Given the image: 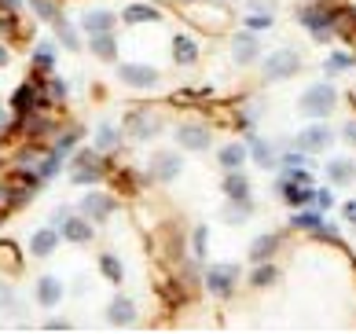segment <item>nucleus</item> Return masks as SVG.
I'll list each match as a JSON object with an SVG mask.
<instances>
[{"label": "nucleus", "instance_id": "ea45409f", "mask_svg": "<svg viewBox=\"0 0 356 334\" xmlns=\"http://www.w3.org/2000/svg\"><path fill=\"white\" fill-rule=\"evenodd\" d=\"M77 136H81V132H63V136L56 140V154L63 158V154H70L74 147H77Z\"/></svg>", "mask_w": 356, "mask_h": 334}, {"label": "nucleus", "instance_id": "a878e982", "mask_svg": "<svg viewBox=\"0 0 356 334\" xmlns=\"http://www.w3.org/2000/svg\"><path fill=\"white\" fill-rule=\"evenodd\" d=\"M88 48H92V56L103 59V63H114V59H118V41H114L111 33H96Z\"/></svg>", "mask_w": 356, "mask_h": 334}, {"label": "nucleus", "instance_id": "2f4dec72", "mask_svg": "<svg viewBox=\"0 0 356 334\" xmlns=\"http://www.w3.org/2000/svg\"><path fill=\"white\" fill-rule=\"evenodd\" d=\"M290 224H294L298 232H316V228H320V224H323V217H320V213H305V209H294V221H290Z\"/></svg>", "mask_w": 356, "mask_h": 334}, {"label": "nucleus", "instance_id": "49530a36", "mask_svg": "<svg viewBox=\"0 0 356 334\" xmlns=\"http://www.w3.org/2000/svg\"><path fill=\"white\" fill-rule=\"evenodd\" d=\"M51 100H67V85L63 81H51Z\"/></svg>", "mask_w": 356, "mask_h": 334}, {"label": "nucleus", "instance_id": "3c124183", "mask_svg": "<svg viewBox=\"0 0 356 334\" xmlns=\"http://www.w3.org/2000/svg\"><path fill=\"white\" fill-rule=\"evenodd\" d=\"M209 4H232V0H209Z\"/></svg>", "mask_w": 356, "mask_h": 334}, {"label": "nucleus", "instance_id": "ddd939ff", "mask_svg": "<svg viewBox=\"0 0 356 334\" xmlns=\"http://www.w3.org/2000/svg\"><path fill=\"white\" fill-rule=\"evenodd\" d=\"M257 56H261V45H257L254 30H243V33L232 37V59L239 63V66H250Z\"/></svg>", "mask_w": 356, "mask_h": 334}, {"label": "nucleus", "instance_id": "c03bdc74", "mask_svg": "<svg viewBox=\"0 0 356 334\" xmlns=\"http://www.w3.org/2000/svg\"><path fill=\"white\" fill-rule=\"evenodd\" d=\"M44 331H70V319H56V316H51L44 324Z\"/></svg>", "mask_w": 356, "mask_h": 334}, {"label": "nucleus", "instance_id": "09e8293b", "mask_svg": "<svg viewBox=\"0 0 356 334\" xmlns=\"http://www.w3.org/2000/svg\"><path fill=\"white\" fill-rule=\"evenodd\" d=\"M4 63H8V48H4V45H0V66H4Z\"/></svg>", "mask_w": 356, "mask_h": 334}, {"label": "nucleus", "instance_id": "37998d69", "mask_svg": "<svg viewBox=\"0 0 356 334\" xmlns=\"http://www.w3.org/2000/svg\"><path fill=\"white\" fill-rule=\"evenodd\" d=\"M341 217H346V224H356V198H349V202L341 206Z\"/></svg>", "mask_w": 356, "mask_h": 334}, {"label": "nucleus", "instance_id": "c756f323", "mask_svg": "<svg viewBox=\"0 0 356 334\" xmlns=\"http://www.w3.org/2000/svg\"><path fill=\"white\" fill-rule=\"evenodd\" d=\"M56 37H59V45H63V48H70V51L81 48V41H77V30H74L67 19H59V22H56Z\"/></svg>", "mask_w": 356, "mask_h": 334}, {"label": "nucleus", "instance_id": "4c0bfd02", "mask_svg": "<svg viewBox=\"0 0 356 334\" xmlns=\"http://www.w3.org/2000/svg\"><path fill=\"white\" fill-rule=\"evenodd\" d=\"M15 305H19V298H15V287H11L8 279H0V312H4V309L11 312Z\"/></svg>", "mask_w": 356, "mask_h": 334}, {"label": "nucleus", "instance_id": "aec40b11", "mask_svg": "<svg viewBox=\"0 0 356 334\" xmlns=\"http://www.w3.org/2000/svg\"><path fill=\"white\" fill-rule=\"evenodd\" d=\"M280 232H265V235H257L254 243H250V261L254 264H261V261H272V253L280 250Z\"/></svg>", "mask_w": 356, "mask_h": 334}, {"label": "nucleus", "instance_id": "423d86ee", "mask_svg": "<svg viewBox=\"0 0 356 334\" xmlns=\"http://www.w3.org/2000/svg\"><path fill=\"white\" fill-rule=\"evenodd\" d=\"M125 132L133 140H154L158 132H162V118L151 114L147 106H136V111L125 114Z\"/></svg>", "mask_w": 356, "mask_h": 334}, {"label": "nucleus", "instance_id": "e433bc0d", "mask_svg": "<svg viewBox=\"0 0 356 334\" xmlns=\"http://www.w3.org/2000/svg\"><path fill=\"white\" fill-rule=\"evenodd\" d=\"M272 11H254V15H246V30H272Z\"/></svg>", "mask_w": 356, "mask_h": 334}, {"label": "nucleus", "instance_id": "bb28decb", "mask_svg": "<svg viewBox=\"0 0 356 334\" xmlns=\"http://www.w3.org/2000/svg\"><path fill=\"white\" fill-rule=\"evenodd\" d=\"M224 195L228 198H250V180L243 177V169L224 173Z\"/></svg>", "mask_w": 356, "mask_h": 334}, {"label": "nucleus", "instance_id": "4be33fe9", "mask_svg": "<svg viewBox=\"0 0 356 334\" xmlns=\"http://www.w3.org/2000/svg\"><path fill=\"white\" fill-rule=\"evenodd\" d=\"M56 246H59V232L56 228H37L30 235V253L33 257H48V253H56Z\"/></svg>", "mask_w": 356, "mask_h": 334}, {"label": "nucleus", "instance_id": "0eeeda50", "mask_svg": "<svg viewBox=\"0 0 356 334\" xmlns=\"http://www.w3.org/2000/svg\"><path fill=\"white\" fill-rule=\"evenodd\" d=\"M74 173H70V177H74V184H96L99 177H103V173H107V166H103V154H99V147H96V151H92V147H85V151H77L74 154Z\"/></svg>", "mask_w": 356, "mask_h": 334}, {"label": "nucleus", "instance_id": "cd10ccee", "mask_svg": "<svg viewBox=\"0 0 356 334\" xmlns=\"http://www.w3.org/2000/svg\"><path fill=\"white\" fill-rule=\"evenodd\" d=\"M275 279H280V272H275V264H268V261H261L257 269H254V276H250V287H257V290H265V287H272Z\"/></svg>", "mask_w": 356, "mask_h": 334}, {"label": "nucleus", "instance_id": "a211bd4d", "mask_svg": "<svg viewBox=\"0 0 356 334\" xmlns=\"http://www.w3.org/2000/svg\"><path fill=\"white\" fill-rule=\"evenodd\" d=\"M246 158H250V140L246 143H228V147H220V154H217V162L224 173H232V169H243L246 166Z\"/></svg>", "mask_w": 356, "mask_h": 334}, {"label": "nucleus", "instance_id": "603ef678", "mask_svg": "<svg viewBox=\"0 0 356 334\" xmlns=\"http://www.w3.org/2000/svg\"><path fill=\"white\" fill-rule=\"evenodd\" d=\"M0 129H4V106H0Z\"/></svg>", "mask_w": 356, "mask_h": 334}, {"label": "nucleus", "instance_id": "c85d7f7f", "mask_svg": "<svg viewBox=\"0 0 356 334\" xmlns=\"http://www.w3.org/2000/svg\"><path fill=\"white\" fill-rule=\"evenodd\" d=\"M99 272L111 279V283H122L125 272H122V261L114 257V253H99Z\"/></svg>", "mask_w": 356, "mask_h": 334}, {"label": "nucleus", "instance_id": "6ab92c4d", "mask_svg": "<svg viewBox=\"0 0 356 334\" xmlns=\"http://www.w3.org/2000/svg\"><path fill=\"white\" fill-rule=\"evenodd\" d=\"M173 63L177 66H195L199 63V41L188 33H177L173 37Z\"/></svg>", "mask_w": 356, "mask_h": 334}, {"label": "nucleus", "instance_id": "a19ab883", "mask_svg": "<svg viewBox=\"0 0 356 334\" xmlns=\"http://www.w3.org/2000/svg\"><path fill=\"white\" fill-rule=\"evenodd\" d=\"M191 243H195V257H206V228H199V232H195V239H191Z\"/></svg>", "mask_w": 356, "mask_h": 334}, {"label": "nucleus", "instance_id": "393cba45", "mask_svg": "<svg viewBox=\"0 0 356 334\" xmlns=\"http://www.w3.org/2000/svg\"><path fill=\"white\" fill-rule=\"evenodd\" d=\"M250 213H254V202L250 198H232L228 206L220 209V221H228V224H243Z\"/></svg>", "mask_w": 356, "mask_h": 334}, {"label": "nucleus", "instance_id": "f3484780", "mask_svg": "<svg viewBox=\"0 0 356 334\" xmlns=\"http://www.w3.org/2000/svg\"><path fill=\"white\" fill-rule=\"evenodd\" d=\"M59 235L67 243H92V221L88 217H63Z\"/></svg>", "mask_w": 356, "mask_h": 334}, {"label": "nucleus", "instance_id": "72a5a7b5", "mask_svg": "<svg viewBox=\"0 0 356 334\" xmlns=\"http://www.w3.org/2000/svg\"><path fill=\"white\" fill-rule=\"evenodd\" d=\"M353 63H356V59L349 56V51H334V56L323 63V70H327V74H338V70H349Z\"/></svg>", "mask_w": 356, "mask_h": 334}, {"label": "nucleus", "instance_id": "7c9ffc66", "mask_svg": "<svg viewBox=\"0 0 356 334\" xmlns=\"http://www.w3.org/2000/svg\"><path fill=\"white\" fill-rule=\"evenodd\" d=\"M118 140H122V136H118V129H114L111 122H103V125L96 129V147H99V151H114Z\"/></svg>", "mask_w": 356, "mask_h": 334}, {"label": "nucleus", "instance_id": "39448f33", "mask_svg": "<svg viewBox=\"0 0 356 334\" xmlns=\"http://www.w3.org/2000/svg\"><path fill=\"white\" fill-rule=\"evenodd\" d=\"M118 77H122V85L140 88V92H151V88H158V81H162V74L147 63H122L118 66Z\"/></svg>", "mask_w": 356, "mask_h": 334}, {"label": "nucleus", "instance_id": "473e14b6", "mask_svg": "<svg viewBox=\"0 0 356 334\" xmlns=\"http://www.w3.org/2000/svg\"><path fill=\"white\" fill-rule=\"evenodd\" d=\"M11 106H15L19 114H30V111H37L33 106V85H22L15 96H11Z\"/></svg>", "mask_w": 356, "mask_h": 334}, {"label": "nucleus", "instance_id": "4468645a", "mask_svg": "<svg viewBox=\"0 0 356 334\" xmlns=\"http://www.w3.org/2000/svg\"><path fill=\"white\" fill-rule=\"evenodd\" d=\"M33 298H37L41 309H56V305L63 301V283L56 276H41V279H37V287H33Z\"/></svg>", "mask_w": 356, "mask_h": 334}, {"label": "nucleus", "instance_id": "79ce46f5", "mask_svg": "<svg viewBox=\"0 0 356 334\" xmlns=\"http://www.w3.org/2000/svg\"><path fill=\"white\" fill-rule=\"evenodd\" d=\"M316 206H320V209H331V206H334V195L327 191V188H323V191H316Z\"/></svg>", "mask_w": 356, "mask_h": 334}, {"label": "nucleus", "instance_id": "f704fd0d", "mask_svg": "<svg viewBox=\"0 0 356 334\" xmlns=\"http://www.w3.org/2000/svg\"><path fill=\"white\" fill-rule=\"evenodd\" d=\"M30 8H33L41 19H48V22H59V8H56V0H30Z\"/></svg>", "mask_w": 356, "mask_h": 334}, {"label": "nucleus", "instance_id": "f03ea898", "mask_svg": "<svg viewBox=\"0 0 356 334\" xmlns=\"http://www.w3.org/2000/svg\"><path fill=\"white\" fill-rule=\"evenodd\" d=\"M338 15H341V11L327 8V4H305V8H298V22L305 26L316 41H327V37H331Z\"/></svg>", "mask_w": 356, "mask_h": 334}, {"label": "nucleus", "instance_id": "2eb2a0df", "mask_svg": "<svg viewBox=\"0 0 356 334\" xmlns=\"http://www.w3.org/2000/svg\"><path fill=\"white\" fill-rule=\"evenodd\" d=\"M107 324H111V327H133V324H136V305L118 294V298L107 305Z\"/></svg>", "mask_w": 356, "mask_h": 334}, {"label": "nucleus", "instance_id": "8fccbe9b", "mask_svg": "<svg viewBox=\"0 0 356 334\" xmlns=\"http://www.w3.org/2000/svg\"><path fill=\"white\" fill-rule=\"evenodd\" d=\"M4 26H8V15H4V11H0V30H4Z\"/></svg>", "mask_w": 356, "mask_h": 334}, {"label": "nucleus", "instance_id": "58836bf2", "mask_svg": "<svg viewBox=\"0 0 356 334\" xmlns=\"http://www.w3.org/2000/svg\"><path fill=\"white\" fill-rule=\"evenodd\" d=\"M33 70H51V45L33 48Z\"/></svg>", "mask_w": 356, "mask_h": 334}, {"label": "nucleus", "instance_id": "f257e3e1", "mask_svg": "<svg viewBox=\"0 0 356 334\" xmlns=\"http://www.w3.org/2000/svg\"><path fill=\"white\" fill-rule=\"evenodd\" d=\"M334 106H338V88H334L331 81L309 85L305 92H301V100H298V111L309 114V118H316V122H327V114H331Z\"/></svg>", "mask_w": 356, "mask_h": 334}, {"label": "nucleus", "instance_id": "1a4fd4ad", "mask_svg": "<svg viewBox=\"0 0 356 334\" xmlns=\"http://www.w3.org/2000/svg\"><path fill=\"white\" fill-rule=\"evenodd\" d=\"M173 140L180 143V151H209L213 132H209V125H202V122H180Z\"/></svg>", "mask_w": 356, "mask_h": 334}, {"label": "nucleus", "instance_id": "dca6fc26", "mask_svg": "<svg viewBox=\"0 0 356 334\" xmlns=\"http://www.w3.org/2000/svg\"><path fill=\"white\" fill-rule=\"evenodd\" d=\"M327 180H331L334 188H349V184H356V162L353 158H331V162H327Z\"/></svg>", "mask_w": 356, "mask_h": 334}, {"label": "nucleus", "instance_id": "c9c22d12", "mask_svg": "<svg viewBox=\"0 0 356 334\" xmlns=\"http://www.w3.org/2000/svg\"><path fill=\"white\" fill-rule=\"evenodd\" d=\"M15 253H19V250H15V243H11V239H4V243H0V264L8 261V269H11V272H19V264H22Z\"/></svg>", "mask_w": 356, "mask_h": 334}, {"label": "nucleus", "instance_id": "de8ad7c7", "mask_svg": "<svg viewBox=\"0 0 356 334\" xmlns=\"http://www.w3.org/2000/svg\"><path fill=\"white\" fill-rule=\"evenodd\" d=\"M15 4H19V0H0V8H8V11L15 8Z\"/></svg>", "mask_w": 356, "mask_h": 334}, {"label": "nucleus", "instance_id": "6e6552de", "mask_svg": "<svg viewBox=\"0 0 356 334\" xmlns=\"http://www.w3.org/2000/svg\"><path fill=\"white\" fill-rule=\"evenodd\" d=\"M184 173V158L177 151H154L151 154V162H147V177L158 180V184H169V180H177Z\"/></svg>", "mask_w": 356, "mask_h": 334}, {"label": "nucleus", "instance_id": "b1692460", "mask_svg": "<svg viewBox=\"0 0 356 334\" xmlns=\"http://www.w3.org/2000/svg\"><path fill=\"white\" fill-rule=\"evenodd\" d=\"M162 15H158V8H151V4H129L125 11H122V22H129V26H143V22H158Z\"/></svg>", "mask_w": 356, "mask_h": 334}, {"label": "nucleus", "instance_id": "9d476101", "mask_svg": "<svg viewBox=\"0 0 356 334\" xmlns=\"http://www.w3.org/2000/svg\"><path fill=\"white\" fill-rule=\"evenodd\" d=\"M331 143H334V132L327 129V122H316V125L301 129L298 136H294V147H298V151H305V154H320Z\"/></svg>", "mask_w": 356, "mask_h": 334}, {"label": "nucleus", "instance_id": "20e7f679", "mask_svg": "<svg viewBox=\"0 0 356 334\" xmlns=\"http://www.w3.org/2000/svg\"><path fill=\"white\" fill-rule=\"evenodd\" d=\"M239 283V264H209L206 269V290L213 298H232Z\"/></svg>", "mask_w": 356, "mask_h": 334}, {"label": "nucleus", "instance_id": "f8f14e48", "mask_svg": "<svg viewBox=\"0 0 356 334\" xmlns=\"http://www.w3.org/2000/svg\"><path fill=\"white\" fill-rule=\"evenodd\" d=\"M77 209H81V213H85V217H88L92 224H103V221H107L111 213L118 209V202H114L111 195H99V191H92V195H85L81 202H77Z\"/></svg>", "mask_w": 356, "mask_h": 334}, {"label": "nucleus", "instance_id": "7ed1b4c3", "mask_svg": "<svg viewBox=\"0 0 356 334\" xmlns=\"http://www.w3.org/2000/svg\"><path fill=\"white\" fill-rule=\"evenodd\" d=\"M301 70V56L294 48H275L265 59V81H286Z\"/></svg>", "mask_w": 356, "mask_h": 334}, {"label": "nucleus", "instance_id": "9b49d317", "mask_svg": "<svg viewBox=\"0 0 356 334\" xmlns=\"http://www.w3.org/2000/svg\"><path fill=\"white\" fill-rule=\"evenodd\" d=\"M275 191H280V198H283L290 209H301V206L316 202V188H312V184H301V180H286V177H283Z\"/></svg>", "mask_w": 356, "mask_h": 334}, {"label": "nucleus", "instance_id": "5701e85b", "mask_svg": "<svg viewBox=\"0 0 356 334\" xmlns=\"http://www.w3.org/2000/svg\"><path fill=\"white\" fill-rule=\"evenodd\" d=\"M250 151H254L257 166H265V169H280V154H275V147H272V143H265L261 136H250Z\"/></svg>", "mask_w": 356, "mask_h": 334}, {"label": "nucleus", "instance_id": "412c9836", "mask_svg": "<svg viewBox=\"0 0 356 334\" xmlns=\"http://www.w3.org/2000/svg\"><path fill=\"white\" fill-rule=\"evenodd\" d=\"M114 22H118L114 11L96 8V11H88V15L81 19V30H85L88 37H96V33H111V30H114Z\"/></svg>", "mask_w": 356, "mask_h": 334}, {"label": "nucleus", "instance_id": "864d4df0", "mask_svg": "<svg viewBox=\"0 0 356 334\" xmlns=\"http://www.w3.org/2000/svg\"><path fill=\"white\" fill-rule=\"evenodd\" d=\"M0 195H4V198H8V191H0Z\"/></svg>", "mask_w": 356, "mask_h": 334}, {"label": "nucleus", "instance_id": "a18cd8bd", "mask_svg": "<svg viewBox=\"0 0 356 334\" xmlns=\"http://www.w3.org/2000/svg\"><path fill=\"white\" fill-rule=\"evenodd\" d=\"M341 140H346V143H353V147H356V122H349L346 129H341Z\"/></svg>", "mask_w": 356, "mask_h": 334}]
</instances>
